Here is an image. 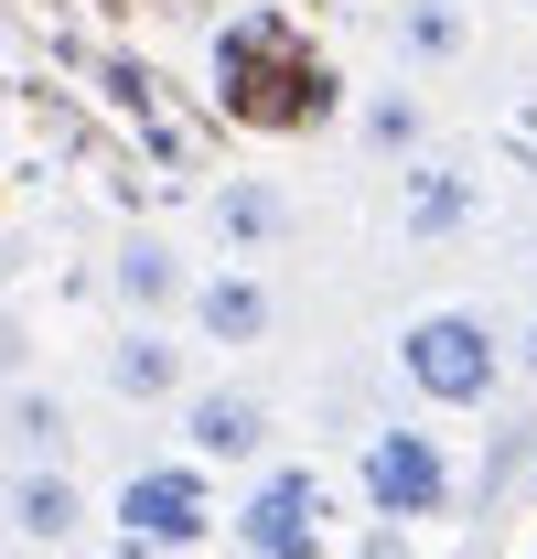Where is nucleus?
I'll list each match as a JSON object with an SVG mask.
<instances>
[{
	"mask_svg": "<svg viewBox=\"0 0 537 559\" xmlns=\"http://www.w3.org/2000/svg\"><path fill=\"white\" fill-rule=\"evenodd\" d=\"M215 108L248 119V130H312L344 108V75L279 22V11H237L215 33Z\"/></svg>",
	"mask_w": 537,
	"mask_h": 559,
	"instance_id": "obj_1",
	"label": "nucleus"
},
{
	"mask_svg": "<svg viewBox=\"0 0 537 559\" xmlns=\"http://www.w3.org/2000/svg\"><path fill=\"white\" fill-rule=\"evenodd\" d=\"M387 366H398V388L419 409H494L505 399V323L494 312H473V301H430V312H408L398 334H387Z\"/></svg>",
	"mask_w": 537,
	"mask_h": 559,
	"instance_id": "obj_2",
	"label": "nucleus"
},
{
	"mask_svg": "<svg viewBox=\"0 0 537 559\" xmlns=\"http://www.w3.org/2000/svg\"><path fill=\"white\" fill-rule=\"evenodd\" d=\"M226 549L237 559H344V485L323 463L268 452L259 474H237V495H226Z\"/></svg>",
	"mask_w": 537,
	"mask_h": 559,
	"instance_id": "obj_3",
	"label": "nucleus"
},
{
	"mask_svg": "<svg viewBox=\"0 0 537 559\" xmlns=\"http://www.w3.org/2000/svg\"><path fill=\"white\" fill-rule=\"evenodd\" d=\"M97 516H108V538L130 559H194V549L226 538V485L204 474L194 452H162V463H130Z\"/></svg>",
	"mask_w": 537,
	"mask_h": 559,
	"instance_id": "obj_4",
	"label": "nucleus"
},
{
	"mask_svg": "<svg viewBox=\"0 0 537 559\" xmlns=\"http://www.w3.org/2000/svg\"><path fill=\"white\" fill-rule=\"evenodd\" d=\"M452 441L441 430H419V419H377L366 441H355V506L366 516H387V527H430V516H452Z\"/></svg>",
	"mask_w": 537,
	"mask_h": 559,
	"instance_id": "obj_5",
	"label": "nucleus"
},
{
	"mask_svg": "<svg viewBox=\"0 0 537 559\" xmlns=\"http://www.w3.org/2000/svg\"><path fill=\"white\" fill-rule=\"evenodd\" d=\"M86 527H97V495H86L75 463H11V474H0V538L22 559L86 549Z\"/></svg>",
	"mask_w": 537,
	"mask_h": 559,
	"instance_id": "obj_6",
	"label": "nucleus"
},
{
	"mask_svg": "<svg viewBox=\"0 0 537 559\" xmlns=\"http://www.w3.org/2000/svg\"><path fill=\"white\" fill-rule=\"evenodd\" d=\"M172 409H183V452H194L204 474H259L268 452H279V409H268L248 377H204Z\"/></svg>",
	"mask_w": 537,
	"mask_h": 559,
	"instance_id": "obj_7",
	"label": "nucleus"
},
{
	"mask_svg": "<svg viewBox=\"0 0 537 559\" xmlns=\"http://www.w3.org/2000/svg\"><path fill=\"white\" fill-rule=\"evenodd\" d=\"M183 323H194V345H215V355H259V345H279V290H268V270L215 259V270H194V290H183Z\"/></svg>",
	"mask_w": 537,
	"mask_h": 559,
	"instance_id": "obj_8",
	"label": "nucleus"
},
{
	"mask_svg": "<svg viewBox=\"0 0 537 559\" xmlns=\"http://www.w3.org/2000/svg\"><path fill=\"white\" fill-rule=\"evenodd\" d=\"M204 237H215V259L259 270V259H279V248L301 237V205H290L279 173H226V183L204 194Z\"/></svg>",
	"mask_w": 537,
	"mask_h": 559,
	"instance_id": "obj_9",
	"label": "nucleus"
},
{
	"mask_svg": "<svg viewBox=\"0 0 537 559\" xmlns=\"http://www.w3.org/2000/svg\"><path fill=\"white\" fill-rule=\"evenodd\" d=\"M97 388H108L119 409H172V399L194 388V345H183L172 323H108V345H97Z\"/></svg>",
	"mask_w": 537,
	"mask_h": 559,
	"instance_id": "obj_10",
	"label": "nucleus"
},
{
	"mask_svg": "<svg viewBox=\"0 0 537 559\" xmlns=\"http://www.w3.org/2000/svg\"><path fill=\"white\" fill-rule=\"evenodd\" d=\"M473 226H484V173H473V162H452V151L398 162V237L408 248H452Z\"/></svg>",
	"mask_w": 537,
	"mask_h": 559,
	"instance_id": "obj_11",
	"label": "nucleus"
},
{
	"mask_svg": "<svg viewBox=\"0 0 537 559\" xmlns=\"http://www.w3.org/2000/svg\"><path fill=\"white\" fill-rule=\"evenodd\" d=\"M183 290H194L183 237H162V226L108 237V301H119V323H183Z\"/></svg>",
	"mask_w": 537,
	"mask_h": 559,
	"instance_id": "obj_12",
	"label": "nucleus"
},
{
	"mask_svg": "<svg viewBox=\"0 0 537 559\" xmlns=\"http://www.w3.org/2000/svg\"><path fill=\"white\" fill-rule=\"evenodd\" d=\"M344 130H355V151L366 162H419L430 151V97L408 86V75H387V86H355V108H344Z\"/></svg>",
	"mask_w": 537,
	"mask_h": 559,
	"instance_id": "obj_13",
	"label": "nucleus"
},
{
	"mask_svg": "<svg viewBox=\"0 0 537 559\" xmlns=\"http://www.w3.org/2000/svg\"><path fill=\"white\" fill-rule=\"evenodd\" d=\"M387 55L398 75H452L473 55V0H387Z\"/></svg>",
	"mask_w": 537,
	"mask_h": 559,
	"instance_id": "obj_14",
	"label": "nucleus"
},
{
	"mask_svg": "<svg viewBox=\"0 0 537 559\" xmlns=\"http://www.w3.org/2000/svg\"><path fill=\"white\" fill-rule=\"evenodd\" d=\"M0 452H11V463H75V409H65V388L11 377V388H0Z\"/></svg>",
	"mask_w": 537,
	"mask_h": 559,
	"instance_id": "obj_15",
	"label": "nucleus"
},
{
	"mask_svg": "<svg viewBox=\"0 0 537 559\" xmlns=\"http://www.w3.org/2000/svg\"><path fill=\"white\" fill-rule=\"evenodd\" d=\"M11 377H33V323L0 301V388H11Z\"/></svg>",
	"mask_w": 537,
	"mask_h": 559,
	"instance_id": "obj_16",
	"label": "nucleus"
},
{
	"mask_svg": "<svg viewBox=\"0 0 537 559\" xmlns=\"http://www.w3.org/2000/svg\"><path fill=\"white\" fill-rule=\"evenodd\" d=\"M355 559H419V549H408V527H387V516H377V527L355 538Z\"/></svg>",
	"mask_w": 537,
	"mask_h": 559,
	"instance_id": "obj_17",
	"label": "nucleus"
},
{
	"mask_svg": "<svg viewBox=\"0 0 537 559\" xmlns=\"http://www.w3.org/2000/svg\"><path fill=\"white\" fill-rule=\"evenodd\" d=\"M505 366H516V377H537V323H527V334H505Z\"/></svg>",
	"mask_w": 537,
	"mask_h": 559,
	"instance_id": "obj_18",
	"label": "nucleus"
},
{
	"mask_svg": "<svg viewBox=\"0 0 537 559\" xmlns=\"http://www.w3.org/2000/svg\"><path fill=\"white\" fill-rule=\"evenodd\" d=\"M527 495H537V441H527Z\"/></svg>",
	"mask_w": 537,
	"mask_h": 559,
	"instance_id": "obj_19",
	"label": "nucleus"
},
{
	"mask_svg": "<svg viewBox=\"0 0 537 559\" xmlns=\"http://www.w3.org/2000/svg\"><path fill=\"white\" fill-rule=\"evenodd\" d=\"M527 559H537V538H527Z\"/></svg>",
	"mask_w": 537,
	"mask_h": 559,
	"instance_id": "obj_20",
	"label": "nucleus"
}]
</instances>
